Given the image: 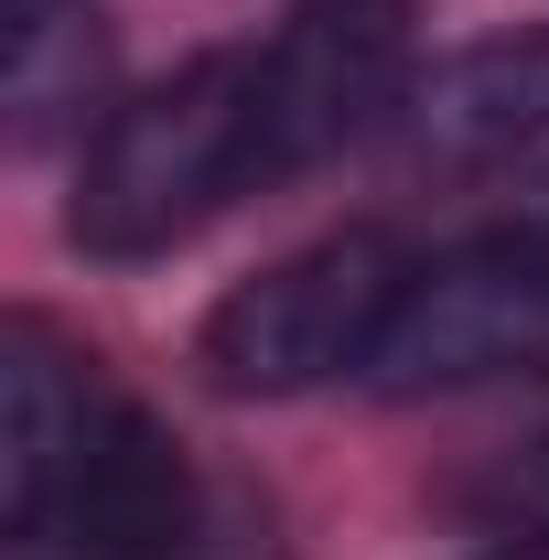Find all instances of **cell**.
<instances>
[{
	"instance_id": "1",
	"label": "cell",
	"mask_w": 549,
	"mask_h": 560,
	"mask_svg": "<svg viewBox=\"0 0 549 560\" xmlns=\"http://www.w3.org/2000/svg\"><path fill=\"white\" fill-rule=\"evenodd\" d=\"M259 184H280L259 44L248 55H195L184 75L140 86L130 108L97 119L86 173H75V237L97 259H162Z\"/></svg>"
},
{
	"instance_id": "2",
	"label": "cell",
	"mask_w": 549,
	"mask_h": 560,
	"mask_svg": "<svg viewBox=\"0 0 549 560\" xmlns=\"http://www.w3.org/2000/svg\"><path fill=\"white\" fill-rule=\"evenodd\" d=\"M420 259H399L388 226H344V237H313L270 259L259 280H237L226 302L206 313V377L226 399H302L344 366H366L399 291H410Z\"/></svg>"
},
{
	"instance_id": "3",
	"label": "cell",
	"mask_w": 549,
	"mask_h": 560,
	"mask_svg": "<svg viewBox=\"0 0 549 560\" xmlns=\"http://www.w3.org/2000/svg\"><path fill=\"white\" fill-rule=\"evenodd\" d=\"M528 366H549V237L539 226L420 259L377 355H366V377L388 399H453V388L528 377Z\"/></svg>"
},
{
	"instance_id": "4",
	"label": "cell",
	"mask_w": 549,
	"mask_h": 560,
	"mask_svg": "<svg viewBox=\"0 0 549 560\" xmlns=\"http://www.w3.org/2000/svg\"><path fill=\"white\" fill-rule=\"evenodd\" d=\"M270 86V173H313L410 108V0H291L259 44Z\"/></svg>"
},
{
	"instance_id": "5",
	"label": "cell",
	"mask_w": 549,
	"mask_h": 560,
	"mask_svg": "<svg viewBox=\"0 0 549 560\" xmlns=\"http://www.w3.org/2000/svg\"><path fill=\"white\" fill-rule=\"evenodd\" d=\"M11 550L22 560H184L195 550V475L119 399V420L86 442V464L44 495V517L11 528Z\"/></svg>"
},
{
	"instance_id": "6",
	"label": "cell",
	"mask_w": 549,
	"mask_h": 560,
	"mask_svg": "<svg viewBox=\"0 0 549 560\" xmlns=\"http://www.w3.org/2000/svg\"><path fill=\"white\" fill-rule=\"evenodd\" d=\"M399 151L442 184L517 173L528 151H549V22H517L495 44H464L453 66H431L399 108Z\"/></svg>"
},
{
	"instance_id": "7",
	"label": "cell",
	"mask_w": 549,
	"mask_h": 560,
	"mask_svg": "<svg viewBox=\"0 0 549 560\" xmlns=\"http://www.w3.org/2000/svg\"><path fill=\"white\" fill-rule=\"evenodd\" d=\"M119 420V399L75 366L44 324H11L0 346V517H44V495L86 464V442Z\"/></svg>"
},
{
	"instance_id": "8",
	"label": "cell",
	"mask_w": 549,
	"mask_h": 560,
	"mask_svg": "<svg viewBox=\"0 0 549 560\" xmlns=\"http://www.w3.org/2000/svg\"><path fill=\"white\" fill-rule=\"evenodd\" d=\"M97 97H108V22H97V0H11V140L44 151V140L86 130Z\"/></svg>"
},
{
	"instance_id": "9",
	"label": "cell",
	"mask_w": 549,
	"mask_h": 560,
	"mask_svg": "<svg viewBox=\"0 0 549 560\" xmlns=\"http://www.w3.org/2000/svg\"><path fill=\"white\" fill-rule=\"evenodd\" d=\"M484 560H549V528L539 539H506V550H484Z\"/></svg>"
},
{
	"instance_id": "10",
	"label": "cell",
	"mask_w": 549,
	"mask_h": 560,
	"mask_svg": "<svg viewBox=\"0 0 549 560\" xmlns=\"http://www.w3.org/2000/svg\"><path fill=\"white\" fill-rule=\"evenodd\" d=\"M528 226H539V237H549V195H539V215H528Z\"/></svg>"
}]
</instances>
